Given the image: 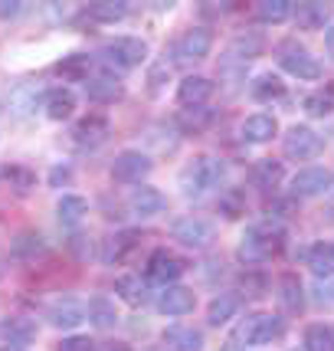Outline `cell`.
<instances>
[{
  "instance_id": "obj_1",
  "label": "cell",
  "mask_w": 334,
  "mask_h": 351,
  "mask_svg": "<svg viewBox=\"0 0 334 351\" xmlns=\"http://www.w3.org/2000/svg\"><path fill=\"white\" fill-rule=\"evenodd\" d=\"M282 246H285V227H282L279 220H259V223H253V227L246 230L236 256H240L246 266H256V263L272 260Z\"/></svg>"
},
{
  "instance_id": "obj_2",
  "label": "cell",
  "mask_w": 334,
  "mask_h": 351,
  "mask_svg": "<svg viewBox=\"0 0 334 351\" xmlns=\"http://www.w3.org/2000/svg\"><path fill=\"white\" fill-rule=\"evenodd\" d=\"M223 181V161L210 158V154H200L194 158L187 168L181 171V191L187 197H203L210 187Z\"/></svg>"
},
{
  "instance_id": "obj_3",
  "label": "cell",
  "mask_w": 334,
  "mask_h": 351,
  "mask_svg": "<svg viewBox=\"0 0 334 351\" xmlns=\"http://www.w3.org/2000/svg\"><path fill=\"white\" fill-rule=\"evenodd\" d=\"M282 332H285V319L269 312H253L240 322V341L246 345H272L275 338H282Z\"/></svg>"
},
{
  "instance_id": "obj_4",
  "label": "cell",
  "mask_w": 334,
  "mask_h": 351,
  "mask_svg": "<svg viewBox=\"0 0 334 351\" xmlns=\"http://www.w3.org/2000/svg\"><path fill=\"white\" fill-rule=\"evenodd\" d=\"M282 152L292 161H311V158H318L324 152V138L315 128H308V125H295L282 138Z\"/></svg>"
},
{
  "instance_id": "obj_5",
  "label": "cell",
  "mask_w": 334,
  "mask_h": 351,
  "mask_svg": "<svg viewBox=\"0 0 334 351\" xmlns=\"http://www.w3.org/2000/svg\"><path fill=\"white\" fill-rule=\"evenodd\" d=\"M102 56L115 69H135V66L148 60V43L138 40V36H118V40L102 46Z\"/></svg>"
},
{
  "instance_id": "obj_6",
  "label": "cell",
  "mask_w": 334,
  "mask_h": 351,
  "mask_svg": "<svg viewBox=\"0 0 334 351\" xmlns=\"http://www.w3.org/2000/svg\"><path fill=\"white\" fill-rule=\"evenodd\" d=\"M279 66L295 79H321V62L295 40H285L279 46Z\"/></svg>"
},
{
  "instance_id": "obj_7",
  "label": "cell",
  "mask_w": 334,
  "mask_h": 351,
  "mask_svg": "<svg viewBox=\"0 0 334 351\" xmlns=\"http://www.w3.org/2000/svg\"><path fill=\"white\" fill-rule=\"evenodd\" d=\"M151 158L144 152H122L118 158H115V165H112V178L122 184H141L148 174H151Z\"/></svg>"
},
{
  "instance_id": "obj_8",
  "label": "cell",
  "mask_w": 334,
  "mask_h": 351,
  "mask_svg": "<svg viewBox=\"0 0 334 351\" xmlns=\"http://www.w3.org/2000/svg\"><path fill=\"white\" fill-rule=\"evenodd\" d=\"M334 187V171L331 168H302L292 178V194L295 197H318L324 191Z\"/></svg>"
},
{
  "instance_id": "obj_9",
  "label": "cell",
  "mask_w": 334,
  "mask_h": 351,
  "mask_svg": "<svg viewBox=\"0 0 334 351\" xmlns=\"http://www.w3.org/2000/svg\"><path fill=\"white\" fill-rule=\"evenodd\" d=\"M174 240H181L190 250H207L213 243V223L203 217H183L174 223Z\"/></svg>"
},
{
  "instance_id": "obj_10",
  "label": "cell",
  "mask_w": 334,
  "mask_h": 351,
  "mask_svg": "<svg viewBox=\"0 0 334 351\" xmlns=\"http://www.w3.org/2000/svg\"><path fill=\"white\" fill-rule=\"evenodd\" d=\"M292 16H295V27L298 30H324V23L331 20V3L305 0L298 7H292Z\"/></svg>"
},
{
  "instance_id": "obj_11",
  "label": "cell",
  "mask_w": 334,
  "mask_h": 351,
  "mask_svg": "<svg viewBox=\"0 0 334 351\" xmlns=\"http://www.w3.org/2000/svg\"><path fill=\"white\" fill-rule=\"evenodd\" d=\"M183 260L181 256H174L170 250H154L151 260H148V276L157 279V282H174V279H181L183 276Z\"/></svg>"
},
{
  "instance_id": "obj_12",
  "label": "cell",
  "mask_w": 334,
  "mask_h": 351,
  "mask_svg": "<svg viewBox=\"0 0 334 351\" xmlns=\"http://www.w3.org/2000/svg\"><path fill=\"white\" fill-rule=\"evenodd\" d=\"M194 306H197V295H194V289H187V286H167L157 295V308L164 315H187V312H194Z\"/></svg>"
},
{
  "instance_id": "obj_13",
  "label": "cell",
  "mask_w": 334,
  "mask_h": 351,
  "mask_svg": "<svg viewBox=\"0 0 334 351\" xmlns=\"http://www.w3.org/2000/svg\"><path fill=\"white\" fill-rule=\"evenodd\" d=\"M213 46V33L207 27H194L177 40V56L181 60H203Z\"/></svg>"
},
{
  "instance_id": "obj_14",
  "label": "cell",
  "mask_w": 334,
  "mask_h": 351,
  "mask_svg": "<svg viewBox=\"0 0 334 351\" xmlns=\"http://www.w3.org/2000/svg\"><path fill=\"white\" fill-rule=\"evenodd\" d=\"M108 119L105 115H86V119H79L76 122V128H73V135H76V141L79 145H89V148H95V145H102L108 138Z\"/></svg>"
},
{
  "instance_id": "obj_15",
  "label": "cell",
  "mask_w": 334,
  "mask_h": 351,
  "mask_svg": "<svg viewBox=\"0 0 334 351\" xmlns=\"http://www.w3.org/2000/svg\"><path fill=\"white\" fill-rule=\"evenodd\" d=\"M128 207L138 217H157L167 207V197L161 191H154V187H135L131 197H128Z\"/></svg>"
},
{
  "instance_id": "obj_16",
  "label": "cell",
  "mask_w": 334,
  "mask_h": 351,
  "mask_svg": "<svg viewBox=\"0 0 334 351\" xmlns=\"http://www.w3.org/2000/svg\"><path fill=\"white\" fill-rule=\"evenodd\" d=\"M210 95H213V82L207 76H187L181 86H177V102L187 108L203 106Z\"/></svg>"
},
{
  "instance_id": "obj_17",
  "label": "cell",
  "mask_w": 334,
  "mask_h": 351,
  "mask_svg": "<svg viewBox=\"0 0 334 351\" xmlns=\"http://www.w3.org/2000/svg\"><path fill=\"white\" fill-rule=\"evenodd\" d=\"M46 319H49L53 328H66V332H69V328H76V325L86 322V308L79 306V302H73V299H62L56 306H49Z\"/></svg>"
},
{
  "instance_id": "obj_18",
  "label": "cell",
  "mask_w": 334,
  "mask_h": 351,
  "mask_svg": "<svg viewBox=\"0 0 334 351\" xmlns=\"http://www.w3.org/2000/svg\"><path fill=\"white\" fill-rule=\"evenodd\" d=\"M0 335L7 338V345L14 348H27L33 338H36V322L33 319H23V315H14L0 325Z\"/></svg>"
},
{
  "instance_id": "obj_19",
  "label": "cell",
  "mask_w": 334,
  "mask_h": 351,
  "mask_svg": "<svg viewBox=\"0 0 334 351\" xmlns=\"http://www.w3.org/2000/svg\"><path fill=\"white\" fill-rule=\"evenodd\" d=\"M43 108H46V115L53 119V122H62V119H69L73 112H76V95L69 89H49L43 95Z\"/></svg>"
},
{
  "instance_id": "obj_20",
  "label": "cell",
  "mask_w": 334,
  "mask_h": 351,
  "mask_svg": "<svg viewBox=\"0 0 334 351\" xmlns=\"http://www.w3.org/2000/svg\"><path fill=\"white\" fill-rule=\"evenodd\" d=\"M275 132H279V122H275V115H266V112H256V115H249L243 122V138L253 141V145L269 141Z\"/></svg>"
},
{
  "instance_id": "obj_21",
  "label": "cell",
  "mask_w": 334,
  "mask_h": 351,
  "mask_svg": "<svg viewBox=\"0 0 334 351\" xmlns=\"http://www.w3.org/2000/svg\"><path fill=\"white\" fill-rule=\"evenodd\" d=\"M86 95H89L92 102H99V106H108V102L122 99L125 86L112 76H99V79H89V82H86Z\"/></svg>"
},
{
  "instance_id": "obj_22",
  "label": "cell",
  "mask_w": 334,
  "mask_h": 351,
  "mask_svg": "<svg viewBox=\"0 0 334 351\" xmlns=\"http://www.w3.org/2000/svg\"><path fill=\"white\" fill-rule=\"evenodd\" d=\"M279 306L285 308V312H302V306H305V292H302V282H298V276H292V273H285L282 279H279Z\"/></svg>"
},
{
  "instance_id": "obj_23",
  "label": "cell",
  "mask_w": 334,
  "mask_h": 351,
  "mask_svg": "<svg viewBox=\"0 0 334 351\" xmlns=\"http://www.w3.org/2000/svg\"><path fill=\"white\" fill-rule=\"evenodd\" d=\"M164 341H170L177 351H203V332L190 325H174L164 332Z\"/></svg>"
},
{
  "instance_id": "obj_24",
  "label": "cell",
  "mask_w": 334,
  "mask_h": 351,
  "mask_svg": "<svg viewBox=\"0 0 334 351\" xmlns=\"http://www.w3.org/2000/svg\"><path fill=\"white\" fill-rule=\"evenodd\" d=\"M305 112H308L311 119L331 115L334 112V82H328V86H321V89H315V92H308V95H305Z\"/></svg>"
},
{
  "instance_id": "obj_25",
  "label": "cell",
  "mask_w": 334,
  "mask_h": 351,
  "mask_svg": "<svg viewBox=\"0 0 334 351\" xmlns=\"http://www.w3.org/2000/svg\"><path fill=\"white\" fill-rule=\"evenodd\" d=\"M86 319L95 325V328H112L115 322H118V312H115V302L105 299V295H95L86 308Z\"/></svg>"
},
{
  "instance_id": "obj_26",
  "label": "cell",
  "mask_w": 334,
  "mask_h": 351,
  "mask_svg": "<svg viewBox=\"0 0 334 351\" xmlns=\"http://www.w3.org/2000/svg\"><path fill=\"white\" fill-rule=\"evenodd\" d=\"M86 214H89V204H86V197H79V194H66L56 204V217H60L62 227H76Z\"/></svg>"
},
{
  "instance_id": "obj_27",
  "label": "cell",
  "mask_w": 334,
  "mask_h": 351,
  "mask_svg": "<svg viewBox=\"0 0 334 351\" xmlns=\"http://www.w3.org/2000/svg\"><path fill=\"white\" fill-rule=\"evenodd\" d=\"M236 312H240V299L229 295V292H220L210 302V308H207V322H210V325H227Z\"/></svg>"
},
{
  "instance_id": "obj_28",
  "label": "cell",
  "mask_w": 334,
  "mask_h": 351,
  "mask_svg": "<svg viewBox=\"0 0 334 351\" xmlns=\"http://www.w3.org/2000/svg\"><path fill=\"white\" fill-rule=\"evenodd\" d=\"M138 246V233H118V237H108L105 250H102V260L105 263H122L128 260V253Z\"/></svg>"
},
{
  "instance_id": "obj_29",
  "label": "cell",
  "mask_w": 334,
  "mask_h": 351,
  "mask_svg": "<svg viewBox=\"0 0 334 351\" xmlns=\"http://www.w3.org/2000/svg\"><path fill=\"white\" fill-rule=\"evenodd\" d=\"M305 351H334V325L315 322L305 328Z\"/></svg>"
},
{
  "instance_id": "obj_30",
  "label": "cell",
  "mask_w": 334,
  "mask_h": 351,
  "mask_svg": "<svg viewBox=\"0 0 334 351\" xmlns=\"http://www.w3.org/2000/svg\"><path fill=\"white\" fill-rule=\"evenodd\" d=\"M86 14L95 20V23H118L125 14H128V3L122 0H99V3H89Z\"/></svg>"
},
{
  "instance_id": "obj_31",
  "label": "cell",
  "mask_w": 334,
  "mask_h": 351,
  "mask_svg": "<svg viewBox=\"0 0 334 351\" xmlns=\"http://www.w3.org/2000/svg\"><path fill=\"white\" fill-rule=\"evenodd\" d=\"M282 181V161H272V158H266V161H259L256 168H253V184L262 187V191H272L279 187Z\"/></svg>"
},
{
  "instance_id": "obj_32",
  "label": "cell",
  "mask_w": 334,
  "mask_h": 351,
  "mask_svg": "<svg viewBox=\"0 0 334 351\" xmlns=\"http://www.w3.org/2000/svg\"><path fill=\"white\" fill-rule=\"evenodd\" d=\"M0 178L14 187L16 194H30L33 187H36V174L30 168H23V165H10V168L0 171Z\"/></svg>"
},
{
  "instance_id": "obj_33",
  "label": "cell",
  "mask_w": 334,
  "mask_h": 351,
  "mask_svg": "<svg viewBox=\"0 0 334 351\" xmlns=\"http://www.w3.org/2000/svg\"><path fill=\"white\" fill-rule=\"evenodd\" d=\"M115 292L122 295L128 306H141V302H144V282H141V276H135V273L118 276V279H115Z\"/></svg>"
},
{
  "instance_id": "obj_34",
  "label": "cell",
  "mask_w": 334,
  "mask_h": 351,
  "mask_svg": "<svg viewBox=\"0 0 334 351\" xmlns=\"http://www.w3.org/2000/svg\"><path fill=\"white\" fill-rule=\"evenodd\" d=\"M256 16L262 23H285L292 16V0H262L256 7Z\"/></svg>"
},
{
  "instance_id": "obj_35",
  "label": "cell",
  "mask_w": 334,
  "mask_h": 351,
  "mask_svg": "<svg viewBox=\"0 0 334 351\" xmlns=\"http://www.w3.org/2000/svg\"><path fill=\"white\" fill-rule=\"evenodd\" d=\"M253 95H256L259 102H272V99H282L285 95V82L272 73H266V76H259L253 82Z\"/></svg>"
},
{
  "instance_id": "obj_36",
  "label": "cell",
  "mask_w": 334,
  "mask_h": 351,
  "mask_svg": "<svg viewBox=\"0 0 334 351\" xmlns=\"http://www.w3.org/2000/svg\"><path fill=\"white\" fill-rule=\"evenodd\" d=\"M308 266H311V273L318 276H334V253H331V246H315L311 253H308Z\"/></svg>"
},
{
  "instance_id": "obj_37",
  "label": "cell",
  "mask_w": 334,
  "mask_h": 351,
  "mask_svg": "<svg viewBox=\"0 0 334 351\" xmlns=\"http://www.w3.org/2000/svg\"><path fill=\"white\" fill-rule=\"evenodd\" d=\"M210 108H203V106H197V108H187L181 115V125L187 128V132H200V128H207L210 125Z\"/></svg>"
},
{
  "instance_id": "obj_38",
  "label": "cell",
  "mask_w": 334,
  "mask_h": 351,
  "mask_svg": "<svg viewBox=\"0 0 334 351\" xmlns=\"http://www.w3.org/2000/svg\"><path fill=\"white\" fill-rule=\"evenodd\" d=\"M60 73L73 79H86L89 76V56H69L66 62H60Z\"/></svg>"
},
{
  "instance_id": "obj_39",
  "label": "cell",
  "mask_w": 334,
  "mask_h": 351,
  "mask_svg": "<svg viewBox=\"0 0 334 351\" xmlns=\"http://www.w3.org/2000/svg\"><path fill=\"white\" fill-rule=\"evenodd\" d=\"M40 250H43V243H40V237H36V233H23V237L14 243V253H20V256H27V253H40Z\"/></svg>"
},
{
  "instance_id": "obj_40",
  "label": "cell",
  "mask_w": 334,
  "mask_h": 351,
  "mask_svg": "<svg viewBox=\"0 0 334 351\" xmlns=\"http://www.w3.org/2000/svg\"><path fill=\"white\" fill-rule=\"evenodd\" d=\"M95 348V341L86 335H73V338H62V345L60 351H92Z\"/></svg>"
},
{
  "instance_id": "obj_41",
  "label": "cell",
  "mask_w": 334,
  "mask_h": 351,
  "mask_svg": "<svg viewBox=\"0 0 334 351\" xmlns=\"http://www.w3.org/2000/svg\"><path fill=\"white\" fill-rule=\"evenodd\" d=\"M23 14V3L20 0H0V20H14Z\"/></svg>"
},
{
  "instance_id": "obj_42",
  "label": "cell",
  "mask_w": 334,
  "mask_h": 351,
  "mask_svg": "<svg viewBox=\"0 0 334 351\" xmlns=\"http://www.w3.org/2000/svg\"><path fill=\"white\" fill-rule=\"evenodd\" d=\"M223 210H227V217H240L243 214V197L240 194H227L223 197Z\"/></svg>"
},
{
  "instance_id": "obj_43",
  "label": "cell",
  "mask_w": 334,
  "mask_h": 351,
  "mask_svg": "<svg viewBox=\"0 0 334 351\" xmlns=\"http://www.w3.org/2000/svg\"><path fill=\"white\" fill-rule=\"evenodd\" d=\"M161 73H167V62H161V66H157V69L151 73V92L161 89Z\"/></svg>"
},
{
  "instance_id": "obj_44",
  "label": "cell",
  "mask_w": 334,
  "mask_h": 351,
  "mask_svg": "<svg viewBox=\"0 0 334 351\" xmlns=\"http://www.w3.org/2000/svg\"><path fill=\"white\" fill-rule=\"evenodd\" d=\"M66 178H69V171H66V168H56V171H53V184L66 181Z\"/></svg>"
},
{
  "instance_id": "obj_45",
  "label": "cell",
  "mask_w": 334,
  "mask_h": 351,
  "mask_svg": "<svg viewBox=\"0 0 334 351\" xmlns=\"http://www.w3.org/2000/svg\"><path fill=\"white\" fill-rule=\"evenodd\" d=\"M223 351H246V345H240V341H227V345H223Z\"/></svg>"
},
{
  "instance_id": "obj_46",
  "label": "cell",
  "mask_w": 334,
  "mask_h": 351,
  "mask_svg": "<svg viewBox=\"0 0 334 351\" xmlns=\"http://www.w3.org/2000/svg\"><path fill=\"white\" fill-rule=\"evenodd\" d=\"M324 43H328V49L334 53V27H328V33H324Z\"/></svg>"
},
{
  "instance_id": "obj_47",
  "label": "cell",
  "mask_w": 334,
  "mask_h": 351,
  "mask_svg": "<svg viewBox=\"0 0 334 351\" xmlns=\"http://www.w3.org/2000/svg\"><path fill=\"white\" fill-rule=\"evenodd\" d=\"M105 351H128V345H118V341H115V345H108Z\"/></svg>"
},
{
  "instance_id": "obj_48",
  "label": "cell",
  "mask_w": 334,
  "mask_h": 351,
  "mask_svg": "<svg viewBox=\"0 0 334 351\" xmlns=\"http://www.w3.org/2000/svg\"><path fill=\"white\" fill-rule=\"evenodd\" d=\"M324 217H328V220H334V197H331V204H328V210H324Z\"/></svg>"
},
{
  "instance_id": "obj_49",
  "label": "cell",
  "mask_w": 334,
  "mask_h": 351,
  "mask_svg": "<svg viewBox=\"0 0 334 351\" xmlns=\"http://www.w3.org/2000/svg\"><path fill=\"white\" fill-rule=\"evenodd\" d=\"M0 351H23V348H14V345H7V348H0Z\"/></svg>"
},
{
  "instance_id": "obj_50",
  "label": "cell",
  "mask_w": 334,
  "mask_h": 351,
  "mask_svg": "<svg viewBox=\"0 0 334 351\" xmlns=\"http://www.w3.org/2000/svg\"><path fill=\"white\" fill-rule=\"evenodd\" d=\"M292 351H305V348H292Z\"/></svg>"
},
{
  "instance_id": "obj_51",
  "label": "cell",
  "mask_w": 334,
  "mask_h": 351,
  "mask_svg": "<svg viewBox=\"0 0 334 351\" xmlns=\"http://www.w3.org/2000/svg\"><path fill=\"white\" fill-rule=\"evenodd\" d=\"M151 351H164V348H151Z\"/></svg>"
},
{
  "instance_id": "obj_52",
  "label": "cell",
  "mask_w": 334,
  "mask_h": 351,
  "mask_svg": "<svg viewBox=\"0 0 334 351\" xmlns=\"http://www.w3.org/2000/svg\"><path fill=\"white\" fill-rule=\"evenodd\" d=\"M331 253H334V246H331Z\"/></svg>"
}]
</instances>
